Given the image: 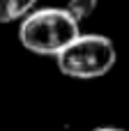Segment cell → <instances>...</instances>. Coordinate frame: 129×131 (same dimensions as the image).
<instances>
[{"label":"cell","instance_id":"1","mask_svg":"<svg viewBox=\"0 0 129 131\" xmlns=\"http://www.w3.org/2000/svg\"><path fill=\"white\" fill-rule=\"evenodd\" d=\"M81 35V23L65 7L32 9L18 25V41L37 55H60Z\"/></svg>","mask_w":129,"mask_h":131},{"label":"cell","instance_id":"3","mask_svg":"<svg viewBox=\"0 0 129 131\" xmlns=\"http://www.w3.org/2000/svg\"><path fill=\"white\" fill-rule=\"evenodd\" d=\"M37 0H0V23H14L23 21L32 9Z\"/></svg>","mask_w":129,"mask_h":131},{"label":"cell","instance_id":"5","mask_svg":"<svg viewBox=\"0 0 129 131\" xmlns=\"http://www.w3.org/2000/svg\"><path fill=\"white\" fill-rule=\"evenodd\" d=\"M92 131H125L120 127H99V129H92Z\"/></svg>","mask_w":129,"mask_h":131},{"label":"cell","instance_id":"2","mask_svg":"<svg viewBox=\"0 0 129 131\" xmlns=\"http://www.w3.org/2000/svg\"><path fill=\"white\" fill-rule=\"evenodd\" d=\"M118 60V51L115 44L104 37V35H78L60 55H55V62L60 67V71L65 76L72 78H81V81H90V78H99L106 76Z\"/></svg>","mask_w":129,"mask_h":131},{"label":"cell","instance_id":"4","mask_svg":"<svg viewBox=\"0 0 129 131\" xmlns=\"http://www.w3.org/2000/svg\"><path fill=\"white\" fill-rule=\"evenodd\" d=\"M65 9L74 16V21L81 23V21H85V18H90V16L95 14V9H97V0H69Z\"/></svg>","mask_w":129,"mask_h":131}]
</instances>
